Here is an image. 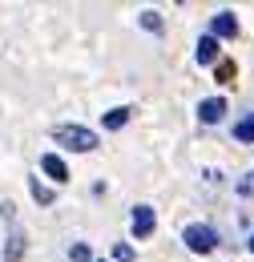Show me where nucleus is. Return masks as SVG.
<instances>
[{"label":"nucleus","mask_w":254,"mask_h":262,"mask_svg":"<svg viewBox=\"0 0 254 262\" xmlns=\"http://www.w3.org/2000/svg\"><path fill=\"white\" fill-rule=\"evenodd\" d=\"M182 242L190 246L194 254H210V250L218 246V234H214V226H202V222H194V226L182 230Z\"/></svg>","instance_id":"f03ea898"},{"label":"nucleus","mask_w":254,"mask_h":262,"mask_svg":"<svg viewBox=\"0 0 254 262\" xmlns=\"http://www.w3.org/2000/svg\"><path fill=\"white\" fill-rule=\"evenodd\" d=\"M40 169H45L53 182H69V165H65L57 154H45V158H40Z\"/></svg>","instance_id":"423d86ee"},{"label":"nucleus","mask_w":254,"mask_h":262,"mask_svg":"<svg viewBox=\"0 0 254 262\" xmlns=\"http://www.w3.org/2000/svg\"><path fill=\"white\" fill-rule=\"evenodd\" d=\"M246 246H250V250H254V234H250V242H246Z\"/></svg>","instance_id":"dca6fc26"},{"label":"nucleus","mask_w":254,"mask_h":262,"mask_svg":"<svg viewBox=\"0 0 254 262\" xmlns=\"http://www.w3.org/2000/svg\"><path fill=\"white\" fill-rule=\"evenodd\" d=\"M32 198H36L40 206H49V202H53V190H45L40 182H32Z\"/></svg>","instance_id":"f8f14e48"},{"label":"nucleus","mask_w":254,"mask_h":262,"mask_svg":"<svg viewBox=\"0 0 254 262\" xmlns=\"http://www.w3.org/2000/svg\"><path fill=\"white\" fill-rule=\"evenodd\" d=\"M222 113H226V101H222V97H210V101H202V105H198V117H202L206 125L222 121Z\"/></svg>","instance_id":"39448f33"},{"label":"nucleus","mask_w":254,"mask_h":262,"mask_svg":"<svg viewBox=\"0 0 254 262\" xmlns=\"http://www.w3.org/2000/svg\"><path fill=\"white\" fill-rule=\"evenodd\" d=\"M113 258H117V262H129V258H133V246H129V242H117V246H113Z\"/></svg>","instance_id":"ddd939ff"},{"label":"nucleus","mask_w":254,"mask_h":262,"mask_svg":"<svg viewBox=\"0 0 254 262\" xmlns=\"http://www.w3.org/2000/svg\"><path fill=\"white\" fill-rule=\"evenodd\" d=\"M129 113H133V109H125V105H121V109H109L101 121H105V129H121V125L129 121Z\"/></svg>","instance_id":"1a4fd4ad"},{"label":"nucleus","mask_w":254,"mask_h":262,"mask_svg":"<svg viewBox=\"0 0 254 262\" xmlns=\"http://www.w3.org/2000/svg\"><path fill=\"white\" fill-rule=\"evenodd\" d=\"M133 234H137V238H150V234H154V210H150V206H137V210H133Z\"/></svg>","instance_id":"20e7f679"},{"label":"nucleus","mask_w":254,"mask_h":262,"mask_svg":"<svg viewBox=\"0 0 254 262\" xmlns=\"http://www.w3.org/2000/svg\"><path fill=\"white\" fill-rule=\"evenodd\" d=\"M53 137L61 141L65 149H77V154H89V149H97V133L85 129V125H57V129H53Z\"/></svg>","instance_id":"f257e3e1"},{"label":"nucleus","mask_w":254,"mask_h":262,"mask_svg":"<svg viewBox=\"0 0 254 262\" xmlns=\"http://www.w3.org/2000/svg\"><path fill=\"white\" fill-rule=\"evenodd\" d=\"M20 254H25V234L12 230V234H8V246H4V258H8V262H20Z\"/></svg>","instance_id":"6e6552de"},{"label":"nucleus","mask_w":254,"mask_h":262,"mask_svg":"<svg viewBox=\"0 0 254 262\" xmlns=\"http://www.w3.org/2000/svg\"><path fill=\"white\" fill-rule=\"evenodd\" d=\"M234 137H238V141H254V113H246V117L234 125Z\"/></svg>","instance_id":"9d476101"},{"label":"nucleus","mask_w":254,"mask_h":262,"mask_svg":"<svg viewBox=\"0 0 254 262\" xmlns=\"http://www.w3.org/2000/svg\"><path fill=\"white\" fill-rule=\"evenodd\" d=\"M230 77H234V65H230V61H222V65H218V81H230Z\"/></svg>","instance_id":"2eb2a0df"},{"label":"nucleus","mask_w":254,"mask_h":262,"mask_svg":"<svg viewBox=\"0 0 254 262\" xmlns=\"http://www.w3.org/2000/svg\"><path fill=\"white\" fill-rule=\"evenodd\" d=\"M69 258H73V262H89V246H85V242H77V246L69 250Z\"/></svg>","instance_id":"4468645a"},{"label":"nucleus","mask_w":254,"mask_h":262,"mask_svg":"<svg viewBox=\"0 0 254 262\" xmlns=\"http://www.w3.org/2000/svg\"><path fill=\"white\" fill-rule=\"evenodd\" d=\"M141 25H145L150 33H161V16L158 12H141Z\"/></svg>","instance_id":"9b49d317"},{"label":"nucleus","mask_w":254,"mask_h":262,"mask_svg":"<svg viewBox=\"0 0 254 262\" xmlns=\"http://www.w3.org/2000/svg\"><path fill=\"white\" fill-rule=\"evenodd\" d=\"M238 33V20H234V12H218L214 20H210V36L218 40V36H234Z\"/></svg>","instance_id":"7ed1b4c3"},{"label":"nucleus","mask_w":254,"mask_h":262,"mask_svg":"<svg viewBox=\"0 0 254 262\" xmlns=\"http://www.w3.org/2000/svg\"><path fill=\"white\" fill-rule=\"evenodd\" d=\"M218 61V40L214 36H202L198 40V65H214Z\"/></svg>","instance_id":"0eeeda50"}]
</instances>
